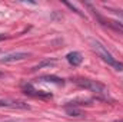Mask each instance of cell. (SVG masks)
<instances>
[{
	"instance_id": "3",
	"label": "cell",
	"mask_w": 123,
	"mask_h": 122,
	"mask_svg": "<svg viewBox=\"0 0 123 122\" xmlns=\"http://www.w3.org/2000/svg\"><path fill=\"white\" fill-rule=\"evenodd\" d=\"M22 91L25 92L29 96H34V98H52V93L49 92H43V91H37L33 88L31 83H23L22 85Z\"/></svg>"
},
{
	"instance_id": "1",
	"label": "cell",
	"mask_w": 123,
	"mask_h": 122,
	"mask_svg": "<svg viewBox=\"0 0 123 122\" xmlns=\"http://www.w3.org/2000/svg\"><path fill=\"white\" fill-rule=\"evenodd\" d=\"M89 42H90V45H92L93 50L96 52V55H97L102 61L106 62V63H107L109 66H112L113 69H116V70L122 72V70H123V63H122V62H119L116 58H113V55L106 49V46H105L103 43H100L99 40H94V39H90Z\"/></svg>"
},
{
	"instance_id": "9",
	"label": "cell",
	"mask_w": 123,
	"mask_h": 122,
	"mask_svg": "<svg viewBox=\"0 0 123 122\" xmlns=\"http://www.w3.org/2000/svg\"><path fill=\"white\" fill-rule=\"evenodd\" d=\"M66 114L69 116H82L83 112L80 109H76V108H70V106H66Z\"/></svg>"
},
{
	"instance_id": "12",
	"label": "cell",
	"mask_w": 123,
	"mask_h": 122,
	"mask_svg": "<svg viewBox=\"0 0 123 122\" xmlns=\"http://www.w3.org/2000/svg\"><path fill=\"white\" fill-rule=\"evenodd\" d=\"M6 122H20V121H6Z\"/></svg>"
},
{
	"instance_id": "5",
	"label": "cell",
	"mask_w": 123,
	"mask_h": 122,
	"mask_svg": "<svg viewBox=\"0 0 123 122\" xmlns=\"http://www.w3.org/2000/svg\"><path fill=\"white\" fill-rule=\"evenodd\" d=\"M30 53L27 52H13V53H9V55H4L0 63H13V62H19V61H25L26 58H29Z\"/></svg>"
},
{
	"instance_id": "14",
	"label": "cell",
	"mask_w": 123,
	"mask_h": 122,
	"mask_svg": "<svg viewBox=\"0 0 123 122\" xmlns=\"http://www.w3.org/2000/svg\"><path fill=\"white\" fill-rule=\"evenodd\" d=\"M1 76H3V73H1V72H0V78H1Z\"/></svg>"
},
{
	"instance_id": "4",
	"label": "cell",
	"mask_w": 123,
	"mask_h": 122,
	"mask_svg": "<svg viewBox=\"0 0 123 122\" xmlns=\"http://www.w3.org/2000/svg\"><path fill=\"white\" fill-rule=\"evenodd\" d=\"M0 106L10 108V109H30V106L23 101H14V99H1Z\"/></svg>"
},
{
	"instance_id": "10",
	"label": "cell",
	"mask_w": 123,
	"mask_h": 122,
	"mask_svg": "<svg viewBox=\"0 0 123 122\" xmlns=\"http://www.w3.org/2000/svg\"><path fill=\"white\" fill-rule=\"evenodd\" d=\"M64 4H66V6H67V7H69V9H72V10H73V12H76V13H77V14H79V16H82V17H83V16H85V14H83V13H82V12H79V10H77V9H76V7H74V6H73V4H72V3H69V1H64Z\"/></svg>"
},
{
	"instance_id": "8",
	"label": "cell",
	"mask_w": 123,
	"mask_h": 122,
	"mask_svg": "<svg viewBox=\"0 0 123 122\" xmlns=\"http://www.w3.org/2000/svg\"><path fill=\"white\" fill-rule=\"evenodd\" d=\"M53 65H56V61H55V59H49V61H43V62H40L39 65H36V66H33V68H31V70L34 72V70H39V69H43V68H50V66H53Z\"/></svg>"
},
{
	"instance_id": "2",
	"label": "cell",
	"mask_w": 123,
	"mask_h": 122,
	"mask_svg": "<svg viewBox=\"0 0 123 122\" xmlns=\"http://www.w3.org/2000/svg\"><path fill=\"white\" fill-rule=\"evenodd\" d=\"M76 83H77L80 88H85V89H87V91H90V92H94V93L99 95V96H107V95H109L107 88H106L103 83H100L99 81L86 79V78H77V79H76Z\"/></svg>"
},
{
	"instance_id": "7",
	"label": "cell",
	"mask_w": 123,
	"mask_h": 122,
	"mask_svg": "<svg viewBox=\"0 0 123 122\" xmlns=\"http://www.w3.org/2000/svg\"><path fill=\"white\" fill-rule=\"evenodd\" d=\"M37 81H40V82H50V83H56V85H63L64 83V81L59 78V76H55V75H43V76H40Z\"/></svg>"
},
{
	"instance_id": "15",
	"label": "cell",
	"mask_w": 123,
	"mask_h": 122,
	"mask_svg": "<svg viewBox=\"0 0 123 122\" xmlns=\"http://www.w3.org/2000/svg\"><path fill=\"white\" fill-rule=\"evenodd\" d=\"M119 12H120V10H119ZM120 13H122V14H123V12H120Z\"/></svg>"
},
{
	"instance_id": "6",
	"label": "cell",
	"mask_w": 123,
	"mask_h": 122,
	"mask_svg": "<svg viewBox=\"0 0 123 122\" xmlns=\"http://www.w3.org/2000/svg\"><path fill=\"white\" fill-rule=\"evenodd\" d=\"M66 59L67 62L72 65V66H79L82 62H83V56L79 53V52H70L66 55Z\"/></svg>"
},
{
	"instance_id": "11",
	"label": "cell",
	"mask_w": 123,
	"mask_h": 122,
	"mask_svg": "<svg viewBox=\"0 0 123 122\" xmlns=\"http://www.w3.org/2000/svg\"><path fill=\"white\" fill-rule=\"evenodd\" d=\"M3 39H6V34L4 33H0V40H3Z\"/></svg>"
},
{
	"instance_id": "13",
	"label": "cell",
	"mask_w": 123,
	"mask_h": 122,
	"mask_svg": "<svg viewBox=\"0 0 123 122\" xmlns=\"http://www.w3.org/2000/svg\"><path fill=\"white\" fill-rule=\"evenodd\" d=\"M115 122H123V119H120V121H115Z\"/></svg>"
}]
</instances>
